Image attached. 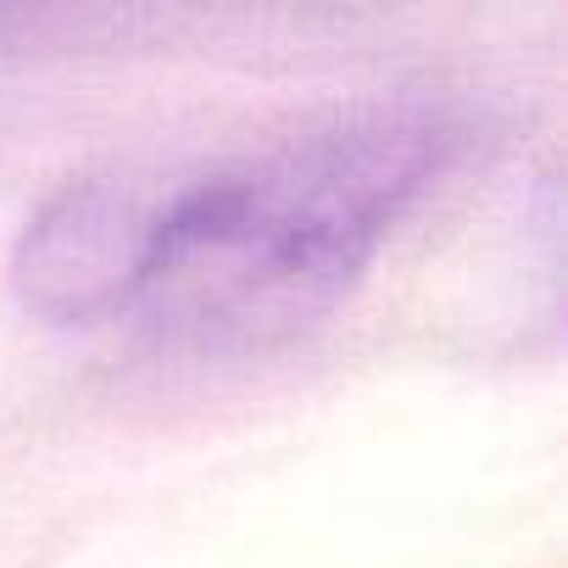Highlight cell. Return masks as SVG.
I'll list each match as a JSON object with an SVG mask.
<instances>
[{"label":"cell","mask_w":568,"mask_h":568,"mask_svg":"<svg viewBox=\"0 0 568 568\" xmlns=\"http://www.w3.org/2000/svg\"><path fill=\"white\" fill-rule=\"evenodd\" d=\"M440 162V123L357 112L195 179H95L51 201L18 278L51 318H145L190 341L291 329L363 273Z\"/></svg>","instance_id":"cell-1"}]
</instances>
